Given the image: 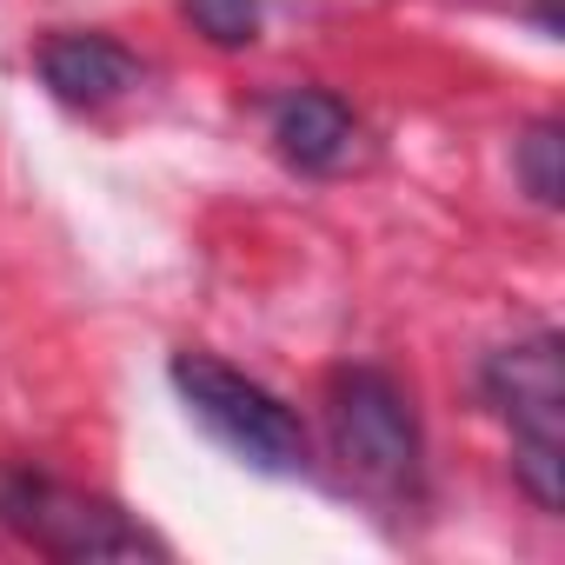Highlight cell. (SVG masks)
I'll list each match as a JSON object with an SVG mask.
<instances>
[{"label": "cell", "instance_id": "6da1fadb", "mask_svg": "<svg viewBox=\"0 0 565 565\" xmlns=\"http://www.w3.org/2000/svg\"><path fill=\"white\" fill-rule=\"evenodd\" d=\"M486 399L512 426V479L532 492L539 512H558L565 479V360L552 333L499 347L486 360Z\"/></svg>", "mask_w": 565, "mask_h": 565}, {"label": "cell", "instance_id": "7a4b0ae2", "mask_svg": "<svg viewBox=\"0 0 565 565\" xmlns=\"http://www.w3.org/2000/svg\"><path fill=\"white\" fill-rule=\"evenodd\" d=\"M173 393L253 472H273V479L307 472V426L294 419V406L273 399L259 380L233 373L226 360H213V353H173Z\"/></svg>", "mask_w": 565, "mask_h": 565}, {"label": "cell", "instance_id": "3957f363", "mask_svg": "<svg viewBox=\"0 0 565 565\" xmlns=\"http://www.w3.org/2000/svg\"><path fill=\"white\" fill-rule=\"evenodd\" d=\"M327 419H333V452H340V466H347L366 492L406 499V492L419 486V419H413V399H406L380 366H347V373H333Z\"/></svg>", "mask_w": 565, "mask_h": 565}, {"label": "cell", "instance_id": "277c9868", "mask_svg": "<svg viewBox=\"0 0 565 565\" xmlns=\"http://www.w3.org/2000/svg\"><path fill=\"white\" fill-rule=\"evenodd\" d=\"M0 519L54 558H167V545L120 505L67 492L54 479H0Z\"/></svg>", "mask_w": 565, "mask_h": 565}, {"label": "cell", "instance_id": "5b68a950", "mask_svg": "<svg viewBox=\"0 0 565 565\" xmlns=\"http://www.w3.org/2000/svg\"><path fill=\"white\" fill-rule=\"evenodd\" d=\"M273 140L307 173H340L360 153V120L347 114V100H333L320 87H294L273 100Z\"/></svg>", "mask_w": 565, "mask_h": 565}, {"label": "cell", "instance_id": "8992f818", "mask_svg": "<svg viewBox=\"0 0 565 565\" xmlns=\"http://www.w3.org/2000/svg\"><path fill=\"white\" fill-rule=\"evenodd\" d=\"M41 81L67 107H107L140 87V61L107 34H54L41 47Z\"/></svg>", "mask_w": 565, "mask_h": 565}, {"label": "cell", "instance_id": "52a82bcc", "mask_svg": "<svg viewBox=\"0 0 565 565\" xmlns=\"http://www.w3.org/2000/svg\"><path fill=\"white\" fill-rule=\"evenodd\" d=\"M519 180H525V193L539 200V206H558V193H565V134H558V120H539L525 140H519Z\"/></svg>", "mask_w": 565, "mask_h": 565}, {"label": "cell", "instance_id": "ba28073f", "mask_svg": "<svg viewBox=\"0 0 565 565\" xmlns=\"http://www.w3.org/2000/svg\"><path fill=\"white\" fill-rule=\"evenodd\" d=\"M186 21L213 47H246L259 34V0H186Z\"/></svg>", "mask_w": 565, "mask_h": 565}, {"label": "cell", "instance_id": "9c48e42d", "mask_svg": "<svg viewBox=\"0 0 565 565\" xmlns=\"http://www.w3.org/2000/svg\"><path fill=\"white\" fill-rule=\"evenodd\" d=\"M532 8H539V28H545V34H558V0H532Z\"/></svg>", "mask_w": 565, "mask_h": 565}]
</instances>
